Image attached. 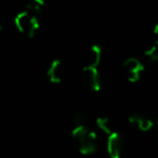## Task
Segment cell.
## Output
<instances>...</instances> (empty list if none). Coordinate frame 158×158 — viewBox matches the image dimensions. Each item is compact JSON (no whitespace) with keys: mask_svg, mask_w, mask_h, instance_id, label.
Masks as SVG:
<instances>
[{"mask_svg":"<svg viewBox=\"0 0 158 158\" xmlns=\"http://www.w3.org/2000/svg\"><path fill=\"white\" fill-rule=\"evenodd\" d=\"M73 119H74L75 127H76V126H82V127H87V123H88L89 117H88V115H87L86 113H84V112H77L76 114L74 115Z\"/></svg>","mask_w":158,"mask_h":158,"instance_id":"obj_10","label":"cell"},{"mask_svg":"<svg viewBox=\"0 0 158 158\" xmlns=\"http://www.w3.org/2000/svg\"><path fill=\"white\" fill-rule=\"evenodd\" d=\"M123 138L117 132H113L107 139V153L110 158H120L123 154Z\"/></svg>","mask_w":158,"mask_h":158,"instance_id":"obj_5","label":"cell"},{"mask_svg":"<svg viewBox=\"0 0 158 158\" xmlns=\"http://www.w3.org/2000/svg\"><path fill=\"white\" fill-rule=\"evenodd\" d=\"M14 25L21 34L28 38H34L40 27V23L37 15L29 13L28 11H23L16 14L14 18Z\"/></svg>","mask_w":158,"mask_h":158,"instance_id":"obj_2","label":"cell"},{"mask_svg":"<svg viewBox=\"0 0 158 158\" xmlns=\"http://www.w3.org/2000/svg\"><path fill=\"white\" fill-rule=\"evenodd\" d=\"M145 56L151 61H156L158 59V53H157V41H155L154 44H152L149 47H147L144 51Z\"/></svg>","mask_w":158,"mask_h":158,"instance_id":"obj_11","label":"cell"},{"mask_svg":"<svg viewBox=\"0 0 158 158\" xmlns=\"http://www.w3.org/2000/svg\"><path fill=\"white\" fill-rule=\"evenodd\" d=\"M29 2L33 3V5H36L40 8H44V0H29Z\"/></svg>","mask_w":158,"mask_h":158,"instance_id":"obj_12","label":"cell"},{"mask_svg":"<svg viewBox=\"0 0 158 158\" xmlns=\"http://www.w3.org/2000/svg\"><path fill=\"white\" fill-rule=\"evenodd\" d=\"M2 29V23H1V20H0V31Z\"/></svg>","mask_w":158,"mask_h":158,"instance_id":"obj_13","label":"cell"},{"mask_svg":"<svg viewBox=\"0 0 158 158\" xmlns=\"http://www.w3.org/2000/svg\"><path fill=\"white\" fill-rule=\"evenodd\" d=\"M123 70L127 76V79L130 82H138L141 78L143 70H144V65L135 57H129L123 62Z\"/></svg>","mask_w":158,"mask_h":158,"instance_id":"obj_3","label":"cell"},{"mask_svg":"<svg viewBox=\"0 0 158 158\" xmlns=\"http://www.w3.org/2000/svg\"><path fill=\"white\" fill-rule=\"evenodd\" d=\"M129 123L131 125L135 126L140 131L143 132H147L153 128L154 123L152 121V119L147 118L145 116H142V115H139V114H132L129 116L128 118Z\"/></svg>","mask_w":158,"mask_h":158,"instance_id":"obj_8","label":"cell"},{"mask_svg":"<svg viewBox=\"0 0 158 158\" xmlns=\"http://www.w3.org/2000/svg\"><path fill=\"white\" fill-rule=\"evenodd\" d=\"M47 76H48L51 84H61L62 80H63L64 69L63 64L60 60H53L51 62V64L48 67V70H47Z\"/></svg>","mask_w":158,"mask_h":158,"instance_id":"obj_7","label":"cell"},{"mask_svg":"<svg viewBox=\"0 0 158 158\" xmlns=\"http://www.w3.org/2000/svg\"><path fill=\"white\" fill-rule=\"evenodd\" d=\"M82 82L93 92H98L101 89V78L98 68H82Z\"/></svg>","mask_w":158,"mask_h":158,"instance_id":"obj_4","label":"cell"},{"mask_svg":"<svg viewBox=\"0 0 158 158\" xmlns=\"http://www.w3.org/2000/svg\"><path fill=\"white\" fill-rule=\"evenodd\" d=\"M72 136L78 151L82 155H91L97 152L98 136L94 131L88 130L87 127L76 126L72 131Z\"/></svg>","mask_w":158,"mask_h":158,"instance_id":"obj_1","label":"cell"},{"mask_svg":"<svg viewBox=\"0 0 158 158\" xmlns=\"http://www.w3.org/2000/svg\"><path fill=\"white\" fill-rule=\"evenodd\" d=\"M97 126L101 131H103L104 133H106L107 135H110V133L114 132L113 123L108 117H105V116L99 117V118L97 119Z\"/></svg>","mask_w":158,"mask_h":158,"instance_id":"obj_9","label":"cell"},{"mask_svg":"<svg viewBox=\"0 0 158 158\" xmlns=\"http://www.w3.org/2000/svg\"><path fill=\"white\" fill-rule=\"evenodd\" d=\"M102 59V49L98 44H92L89 48L85 57L84 68H98Z\"/></svg>","mask_w":158,"mask_h":158,"instance_id":"obj_6","label":"cell"}]
</instances>
